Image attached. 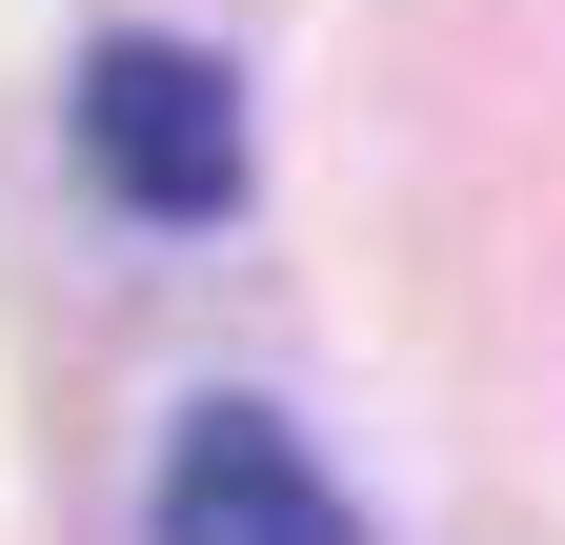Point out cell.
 Here are the masks:
<instances>
[{"label": "cell", "mask_w": 565, "mask_h": 545, "mask_svg": "<svg viewBox=\"0 0 565 545\" xmlns=\"http://www.w3.org/2000/svg\"><path fill=\"white\" fill-rule=\"evenodd\" d=\"M61 121H82V162H102L121 223H223L243 202V82L202 41H102Z\"/></svg>", "instance_id": "obj_1"}, {"label": "cell", "mask_w": 565, "mask_h": 545, "mask_svg": "<svg viewBox=\"0 0 565 545\" xmlns=\"http://www.w3.org/2000/svg\"><path fill=\"white\" fill-rule=\"evenodd\" d=\"M141 545H364V505L303 464V425H263V404H182L162 485H141Z\"/></svg>", "instance_id": "obj_2"}]
</instances>
